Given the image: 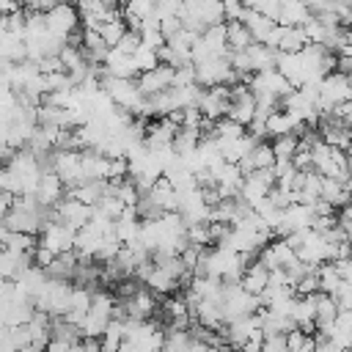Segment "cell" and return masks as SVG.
Here are the masks:
<instances>
[{"mask_svg":"<svg viewBox=\"0 0 352 352\" xmlns=\"http://www.w3.org/2000/svg\"><path fill=\"white\" fill-rule=\"evenodd\" d=\"M220 143H231V140H239V138H245L248 135V129L242 126V124H236V121H231V118H220L217 124H214V132H212Z\"/></svg>","mask_w":352,"mask_h":352,"instance_id":"cell-20","label":"cell"},{"mask_svg":"<svg viewBox=\"0 0 352 352\" xmlns=\"http://www.w3.org/2000/svg\"><path fill=\"white\" fill-rule=\"evenodd\" d=\"M267 286H270V270L258 258L250 261L248 270H245V278H242V289L250 292V294H256V297H261L267 292Z\"/></svg>","mask_w":352,"mask_h":352,"instance_id":"cell-9","label":"cell"},{"mask_svg":"<svg viewBox=\"0 0 352 352\" xmlns=\"http://www.w3.org/2000/svg\"><path fill=\"white\" fill-rule=\"evenodd\" d=\"M143 47V41H140V33H135V30H129L124 38H121V44L116 47L118 52H124V55H132L135 58V52Z\"/></svg>","mask_w":352,"mask_h":352,"instance_id":"cell-26","label":"cell"},{"mask_svg":"<svg viewBox=\"0 0 352 352\" xmlns=\"http://www.w3.org/2000/svg\"><path fill=\"white\" fill-rule=\"evenodd\" d=\"M135 63H138L140 74H146V72H154L157 66H162V63H160V52H154V50H146V47H140V50L135 52Z\"/></svg>","mask_w":352,"mask_h":352,"instance_id":"cell-24","label":"cell"},{"mask_svg":"<svg viewBox=\"0 0 352 352\" xmlns=\"http://www.w3.org/2000/svg\"><path fill=\"white\" fill-rule=\"evenodd\" d=\"M278 55H280V52L272 50V47H267V44H253V47L248 50V58H250V63H253V74L278 69Z\"/></svg>","mask_w":352,"mask_h":352,"instance_id":"cell-11","label":"cell"},{"mask_svg":"<svg viewBox=\"0 0 352 352\" xmlns=\"http://www.w3.org/2000/svg\"><path fill=\"white\" fill-rule=\"evenodd\" d=\"M248 8H253L256 14H261L272 22L280 19V3H275V0H256V3H248Z\"/></svg>","mask_w":352,"mask_h":352,"instance_id":"cell-25","label":"cell"},{"mask_svg":"<svg viewBox=\"0 0 352 352\" xmlns=\"http://www.w3.org/2000/svg\"><path fill=\"white\" fill-rule=\"evenodd\" d=\"M253 36L245 28V22H228V50L231 52H248L253 47Z\"/></svg>","mask_w":352,"mask_h":352,"instance_id":"cell-16","label":"cell"},{"mask_svg":"<svg viewBox=\"0 0 352 352\" xmlns=\"http://www.w3.org/2000/svg\"><path fill=\"white\" fill-rule=\"evenodd\" d=\"M146 286H148L154 294H168V297H170V294L179 289V280H176V278H170L162 267H157V264H154V267H151V272H148V278H146Z\"/></svg>","mask_w":352,"mask_h":352,"instance_id":"cell-15","label":"cell"},{"mask_svg":"<svg viewBox=\"0 0 352 352\" xmlns=\"http://www.w3.org/2000/svg\"><path fill=\"white\" fill-rule=\"evenodd\" d=\"M338 314H341V308H338L336 297L319 294V305H316V330H330V327L338 322Z\"/></svg>","mask_w":352,"mask_h":352,"instance_id":"cell-13","label":"cell"},{"mask_svg":"<svg viewBox=\"0 0 352 352\" xmlns=\"http://www.w3.org/2000/svg\"><path fill=\"white\" fill-rule=\"evenodd\" d=\"M258 261L272 272V270H286V267H292V264L300 261V258H297V250H294L283 236H278V239H272L267 248H261Z\"/></svg>","mask_w":352,"mask_h":352,"instance_id":"cell-4","label":"cell"},{"mask_svg":"<svg viewBox=\"0 0 352 352\" xmlns=\"http://www.w3.org/2000/svg\"><path fill=\"white\" fill-rule=\"evenodd\" d=\"M250 91L256 94V96H264V94H270V96H275V99H286L292 91H294V85L278 72V69H272V72H261V74H253L250 77Z\"/></svg>","mask_w":352,"mask_h":352,"instance_id":"cell-3","label":"cell"},{"mask_svg":"<svg viewBox=\"0 0 352 352\" xmlns=\"http://www.w3.org/2000/svg\"><path fill=\"white\" fill-rule=\"evenodd\" d=\"M264 352H289L286 336H267V341H264Z\"/></svg>","mask_w":352,"mask_h":352,"instance_id":"cell-28","label":"cell"},{"mask_svg":"<svg viewBox=\"0 0 352 352\" xmlns=\"http://www.w3.org/2000/svg\"><path fill=\"white\" fill-rule=\"evenodd\" d=\"M124 308H126V316L129 319H140V322H148L151 316H154V311H157V294L151 292V289H140L132 300H126L124 302Z\"/></svg>","mask_w":352,"mask_h":352,"instance_id":"cell-8","label":"cell"},{"mask_svg":"<svg viewBox=\"0 0 352 352\" xmlns=\"http://www.w3.org/2000/svg\"><path fill=\"white\" fill-rule=\"evenodd\" d=\"M267 47L278 50V52H302L308 47L305 30L302 28H286V25H275L272 36L267 38Z\"/></svg>","mask_w":352,"mask_h":352,"instance_id":"cell-5","label":"cell"},{"mask_svg":"<svg viewBox=\"0 0 352 352\" xmlns=\"http://www.w3.org/2000/svg\"><path fill=\"white\" fill-rule=\"evenodd\" d=\"M80 22H82V19H80L77 6H69V3H58V6L47 14V30H50L52 36H58V38H66V41H69L72 33H77V25H80Z\"/></svg>","mask_w":352,"mask_h":352,"instance_id":"cell-1","label":"cell"},{"mask_svg":"<svg viewBox=\"0 0 352 352\" xmlns=\"http://www.w3.org/2000/svg\"><path fill=\"white\" fill-rule=\"evenodd\" d=\"M245 160H250V165H253V170H267V168H275V151H272V143H258L256 148H253V154L250 157H245Z\"/></svg>","mask_w":352,"mask_h":352,"instance_id":"cell-21","label":"cell"},{"mask_svg":"<svg viewBox=\"0 0 352 352\" xmlns=\"http://www.w3.org/2000/svg\"><path fill=\"white\" fill-rule=\"evenodd\" d=\"M308 19H311L308 6L294 3V0L280 3V19H278V25H286V28H305Z\"/></svg>","mask_w":352,"mask_h":352,"instance_id":"cell-12","label":"cell"},{"mask_svg":"<svg viewBox=\"0 0 352 352\" xmlns=\"http://www.w3.org/2000/svg\"><path fill=\"white\" fill-rule=\"evenodd\" d=\"M341 286H344V278H341V272L336 270V264H322V267H319V294L336 297Z\"/></svg>","mask_w":352,"mask_h":352,"instance_id":"cell-17","label":"cell"},{"mask_svg":"<svg viewBox=\"0 0 352 352\" xmlns=\"http://www.w3.org/2000/svg\"><path fill=\"white\" fill-rule=\"evenodd\" d=\"M74 242H77V231H74L72 226L55 223V220L41 231V239H38V245L47 248V250H52L55 256L72 253V250H74Z\"/></svg>","mask_w":352,"mask_h":352,"instance_id":"cell-2","label":"cell"},{"mask_svg":"<svg viewBox=\"0 0 352 352\" xmlns=\"http://www.w3.org/2000/svg\"><path fill=\"white\" fill-rule=\"evenodd\" d=\"M272 151L278 162H292L294 154L300 151V135H286V138H275L272 140Z\"/></svg>","mask_w":352,"mask_h":352,"instance_id":"cell-19","label":"cell"},{"mask_svg":"<svg viewBox=\"0 0 352 352\" xmlns=\"http://www.w3.org/2000/svg\"><path fill=\"white\" fill-rule=\"evenodd\" d=\"M242 22H245V28L250 30V36H253L256 44H267V38L272 36V30H275V25H278V22H272V19L261 16V14H256V11L248 8V6H245V16H242Z\"/></svg>","mask_w":352,"mask_h":352,"instance_id":"cell-10","label":"cell"},{"mask_svg":"<svg viewBox=\"0 0 352 352\" xmlns=\"http://www.w3.org/2000/svg\"><path fill=\"white\" fill-rule=\"evenodd\" d=\"M3 250H14V253H36L38 248V239L33 234H16V231H8L3 228Z\"/></svg>","mask_w":352,"mask_h":352,"instance_id":"cell-14","label":"cell"},{"mask_svg":"<svg viewBox=\"0 0 352 352\" xmlns=\"http://www.w3.org/2000/svg\"><path fill=\"white\" fill-rule=\"evenodd\" d=\"M66 198V184L63 179L55 173V170H47L36 187V201L44 206V209H55L60 201Z\"/></svg>","mask_w":352,"mask_h":352,"instance_id":"cell-7","label":"cell"},{"mask_svg":"<svg viewBox=\"0 0 352 352\" xmlns=\"http://www.w3.org/2000/svg\"><path fill=\"white\" fill-rule=\"evenodd\" d=\"M99 33H102V38L107 41V47H118V44H121V38L129 33V28H126L124 16H118V19H110Z\"/></svg>","mask_w":352,"mask_h":352,"instance_id":"cell-23","label":"cell"},{"mask_svg":"<svg viewBox=\"0 0 352 352\" xmlns=\"http://www.w3.org/2000/svg\"><path fill=\"white\" fill-rule=\"evenodd\" d=\"M314 336H316V352H344L330 336H324V333H319V330H316Z\"/></svg>","mask_w":352,"mask_h":352,"instance_id":"cell-27","label":"cell"},{"mask_svg":"<svg viewBox=\"0 0 352 352\" xmlns=\"http://www.w3.org/2000/svg\"><path fill=\"white\" fill-rule=\"evenodd\" d=\"M124 341H126V336H124V322H118V319H113V322L107 324L104 336L99 338L102 352H121Z\"/></svg>","mask_w":352,"mask_h":352,"instance_id":"cell-18","label":"cell"},{"mask_svg":"<svg viewBox=\"0 0 352 352\" xmlns=\"http://www.w3.org/2000/svg\"><path fill=\"white\" fill-rule=\"evenodd\" d=\"M286 344H289V352H316V336L300 327L286 336Z\"/></svg>","mask_w":352,"mask_h":352,"instance_id":"cell-22","label":"cell"},{"mask_svg":"<svg viewBox=\"0 0 352 352\" xmlns=\"http://www.w3.org/2000/svg\"><path fill=\"white\" fill-rule=\"evenodd\" d=\"M74 346H77V344H69V341L52 338V341L47 344V349H44V352H74Z\"/></svg>","mask_w":352,"mask_h":352,"instance_id":"cell-29","label":"cell"},{"mask_svg":"<svg viewBox=\"0 0 352 352\" xmlns=\"http://www.w3.org/2000/svg\"><path fill=\"white\" fill-rule=\"evenodd\" d=\"M349 261H352V258H349Z\"/></svg>","mask_w":352,"mask_h":352,"instance_id":"cell-30","label":"cell"},{"mask_svg":"<svg viewBox=\"0 0 352 352\" xmlns=\"http://www.w3.org/2000/svg\"><path fill=\"white\" fill-rule=\"evenodd\" d=\"M173 77H176V69L170 66H157L154 72H146L138 77V88L143 96H157V94H165L173 88Z\"/></svg>","mask_w":352,"mask_h":352,"instance_id":"cell-6","label":"cell"}]
</instances>
